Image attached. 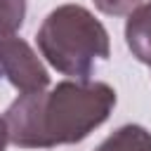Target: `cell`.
Listing matches in <instances>:
<instances>
[{
	"label": "cell",
	"instance_id": "obj_7",
	"mask_svg": "<svg viewBox=\"0 0 151 151\" xmlns=\"http://www.w3.org/2000/svg\"><path fill=\"white\" fill-rule=\"evenodd\" d=\"M92 2H94V7L101 14H109V17H127L144 0H92Z\"/></svg>",
	"mask_w": 151,
	"mask_h": 151
},
{
	"label": "cell",
	"instance_id": "obj_1",
	"mask_svg": "<svg viewBox=\"0 0 151 151\" xmlns=\"http://www.w3.org/2000/svg\"><path fill=\"white\" fill-rule=\"evenodd\" d=\"M116 90L101 80H61L42 92L19 94L5 111L7 139L19 149L78 144L109 120Z\"/></svg>",
	"mask_w": 151,
	"mask_h": 151
},
{
	"label": "cell",
	"instance_id": "obj_3",
	"mask_svg": "<svg viewBox=\"0 0 151 151\" xmlns=\"http://www.w3.org/2000/svg\"><path fill=\"white\" fill-rule=\"evenodd\" d=\"M0 76L21 94L50 87V73L35 50L19 35H0Z\"/></svg>",
	"mask_w": 151,
	"mask_h": 151
},
{
	"label": "cell",
	"instance_id": "obj_2",
	"mask_svg": "<svg viewBox=\"0 0 151 151\" xmlns=\"http://www.w3.org/2000/svg\"><path fill=\"white\" fill-rule=\"evenodd\" d=\"M35 42L47 64L73 80H90L94 64L111 54L109 31L83 5L54 7L42 19Z\"/></svg>",
	"mask_w": 151,
	"mask_h": 151
},
{
	"label": "cell",
	"instance_id": "obj_5",
	"mask_svg": "<svg viewBox=\"0 0 151 151\" xmlns=\"http://www.w3.org/2000/svg\"><path fill=\"white\" fill-rule=\"evenodd\" d=\"M94 151H151V132L142 125L127 123L113 130Z\"/></svg>",
	"mask_w": 151,
	"mask_h": 151
},
{
	"label": "cell",
	"instance_id": "obj_4",
	"mask_svg": "<svg viewBox=\"0 0 151 151\" xmlns=\"http://www.w3.org/2000/svg\"><path fill=\"white\" fill-rule=\"evenodd\" d=\"M125 42L132 57L151 66V0L142 2L125 21Z\"/></svg>",
	"mask_w": 151,
	"mask_h": 151
},
{
	"label": "cell",
	"instance_id": "obj_6",
	"mask_svg": "<svg viewBox=\"0 0 151 151\" xmlns=\"http://www.w3.org/2000/svg\"><path fill=\"white\" fill-rule=\"evenodd\" d=\"M26 19V0H0V35H14Z\"/></svg>",
	"mask_w": 151,
	"mask_h": 151
},
{
	"label": "cell",
	"instance_id": "obj_8",
	"mask_svg": "<svg viewBox=\"0 0 151 151\" xmlns=\"http://www.w3.org/2000/svg\"><path fill=\"white\" fill-rule=\"evenodd\" d=\"M7 125H5V118L0 116V151H5V146H7Z\"/></svg>",
	"mask_w": 151,
	"mask_h": 151
}]
</instances>
